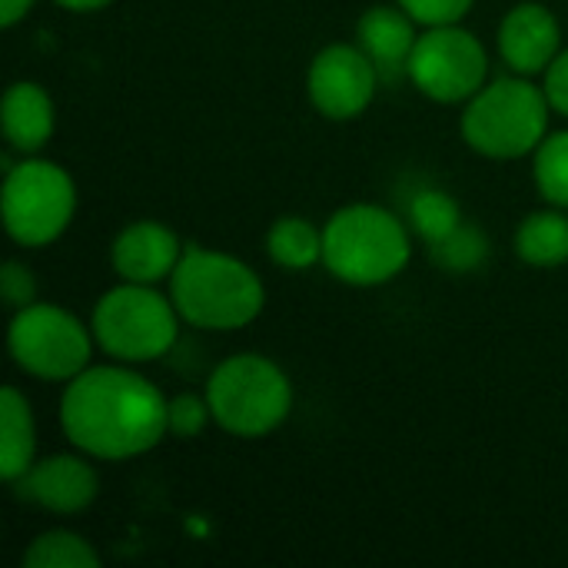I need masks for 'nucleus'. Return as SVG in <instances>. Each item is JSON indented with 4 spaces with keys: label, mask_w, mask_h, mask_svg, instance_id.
I'll use <instances>...</instances> for the list:
<instances>
[{
    "label": "nucleus",
    "mask_w": 568,
    "mask_h": 568,
    "mask_svg": "<svg viewBox=\"0 0 568 568\" xmlns=\"http://www.w3.org/2000/svg\"><path fill=\"white\" fill-rule=\"evenodd\" d=\"M166 403L140 366L93 363L60 389V433L70 449L97 463H126L153 453L166 433Z\"/></svg>",
    "instance_id": "1"
},
{
    "label": "nucleus",
    "mask_w": 568,
    "mask_h": 568,
    "mask_svg": "<svg viewBox=\"0 0 568 568\" xmlns=\"http://www.w3.org/2000/svg\"><path fill=\"white\" fill-rule=\"evenodd\" d=\"M413 230L406 216L383 203H346L323 223V270L353 290H379L413 263Z\"/></svg>",
    "instance_id": "2"
},
{
    "label": "nucleus",
    "mask_w": 568,
    "mask_h": 568,
    "mask_svg": "<svg viewBox=\"0 0 568 568\" xmlns=\"http://www.w3.org/2000/svg\"><path fill=\"white\" fill-rule=\"evenodd\" d=\"M166 293L186 326L203 333H236L266 310L263 276L240 256L210 246H186Z\"/></svg>",
    "instance_id": "3"
},
{
    "label": "nucleus",
    "mask_w": 568,
    "mask_h": 568,
    "mask_svg": "<svg viewBox=\"0 0 568 568\" xmlns=\"http://www.w3.org/2000/svg\"><path fill=\"white\" fill-rule=\"evenodd\" d=\"M552 106L539 80L532 77H496L473 100L463 103L459 136L486 160L513 163L536 153L552 130Z\"/></svg>",
    "instance_id": "4"
},
{
    "label": "nucleus",
    "mask_w": 568,
    "mask_h": 568,
    "mask_svg": "<svg viewBox=\"0 0 568 568\" xmlns=\"http://www.w3.org/2000/svg\"><path fill=\"white\" fill-rule=\"evenodd\" d=\"M213 426L233 439H266L293 416L296 389L290 373L266 353H233L206 376Z\"/></svg>",
    "instance_id": "5"
},
{
    "label": "nucleus",
    "mask_w": 568,
    "mask_h": 568,
    "mask_svg": "<svg viewBox=\"0 0 568 568\" xmlns=\"http://www.w3.org/2000/svg\"><path fill=\"white\" fill-rule=\"evenodd\" d=\"M80 206L73 173L47 156H17L3 153V186H0V216L10 243L23 250L53 246L73 223Z\"/></svg>",
    "instance_id": "6"
},
{
    "label": "nucleus",
    "mask_w": 568,
    "mask_h": 568,
    "mask_svg": "<svg viewBox=\"0 0 568 568\" xmlns=\"http://www.w3.org/2000/svg\"><path fill=\"white\" fill-rule=\"evenodd\" d=\"M183 326L186 323L163 286L116 280V286L100 293L90 310L97 349L126 366H146L170 356Z\"/></svg>",
    "instance_id": "7"
},
{
    "label": "nucleus",
    "mask_w": 568,
    "mask_h": 568,
    "mask_svg": "<svg viewBox=\"0 0 568 568\" xmlns=\"http://www.w3.org/2000/svg\"><path fill=\"white\" fill-rule=\"evenodd\" d=\"M7 353L23 376L37 383L63 386L73 376H80L87 366H93V353L100 349L90 320H80L73 310L60 303L37 300L10 313Z\"/></svg>",
    "instance_id": "8"
},
{
    "label": "nucleus",
    "mask_w": 568,
    "mask_h": 568,
    "mask_svg": "<svg viewBox=\"0 0 568 568\" xmlns=\"http://www.w3.org/2000/svg\"><path fill=\"white\" fill-rule=\"evenodd\" d=\"M406 80L439 106H463L489 83V50L463 23L426 27L413 47Z\"/></svg>",
    "instance_id": "9"
},
{
    "label": "nucleus",
    "mask_w": 568,
    "mask_h": 568,
    "mask_svg": "<svg viewBox=\"0 0 568 568\" xmlns=\"http://www.w3.org/2000/svg\"><path fill=\"white\" fill-rule=\"evenodd\" d=\"M379 67L353 40L320 47L306 67V100L329 123L359 120L379 93Z\"/></svg>",
    "instance_id": "10"
},
{
    "label": "nucleus",
    "mask_w": 568,
    "mask_h": 568,
    "mask_svg": "<svg viewBox=\"0 0 568 568\" xmlns=\"http://www.w3.org/2000/svg\"><path fill=\"white\" fill-rule=\"evenodd\" d=\"M97 459L80 449L40 456L10 489L20 503H30L50 516H80L100 499Z\"/></svg>",
    "instance_id": "11"
},
{
    "label": "nucleus",
    "mask_w": 568,
    "mask_h": 568,
    "mask_svg": "<svg viewBox=\"0 0 568 568\" xmlns=\"http://www.w3.org/2000/svg\"><path fill=\"white\" fill-rule=\"evenodd\" d=\"M562 20L542 0L513 3L496 27V53L509 73L539 80L562 53Z\"/></svg>",
    "instance_id": "12"
},
{
    "label": "nucleus",
    "mask_w": 568,
    "mask_h": 568,
    "mask_svg": "<svg viewBox=\"0 0 568 568\" xmlns=\"http://www.w3.org/2000/svg\"><path fill=\"white\" fill-rule=\"evenodd\" d=\"M186 246L163 220H133L110 243V270L123 283L166 286Z\"/></svg>",
    "instance_id": "13"
},
{
    "label": "nucleus",
    "mask_w": 568,
    "mask_h": 568,
    "mask_svg": "<svg viewBox=\"0 0 568 568\" xmlns=\"http://www.w3.org/2000/svg\"><path fill=\"white\" fill-rule=\"evenodd\" d=\"M0 130L7 150L17 156H37L57 133V103L50 90L37 80H13L3 90Z\"/></svg>",
    "instance_id": "14"
},
{
    "label": "nucleus",
    "mask_w": 568,
    "mask_h": 568,
    "mask_svg": "<svg viewBox=\"0 0 568 568\" xmlns=\"http://www.w3.org/2000/svg\"><path fill=\"white\" fill-rule=\"evenodd\" d=\"M419 33L423 27L396 0L366 7L356 20V43L366 50V57L379 67L383 77H406Z\"/></svg>",
    "instance_id": "15"
},
{
    "label": "nucleus",
    "mask_w": 568,
    "mask_h": 568,
    "mask_svg": "<svg viewBox=\"0 0 568 568\" xmlns=\"http://www.w3.org/2000/svg\"><path fill=\"white\" fill-rule=\"evenodd\" d=\"M37 416L30 396L7 383L0 393V479L13 486L40 456H37Z\"/></svg>",
    "instance_id": "16"
},
{
    "label": "nucleus",
    "mask_w": 568,
    "mask_h": 568,
    "mask_svg": "<svg viewBox=\"0 0 568 568\" xmlns=\"http://www.w3.org/2000/svg\"><path fill=\"white\" fill-rule=\"evenodd\" d=\"M516 256L532 270H559L568 263V210L542 206L519 220L513 236Z\"/></svg>",
    "instance_id": "17"
},
{
    "label": "nucleus",
    "mask_w": 568,
    "mask_h": 568,
    "mask_svg": "<svg viewBox=\"0 0 568 568\" xmlns=\"http://www.w3.org/2000/svg\"><path fill=\"white\" fill-rule=\"evenodd\" d=\"M263 246L273 266L286 273H306L313 266H323V226H316L310 216H276L266 230Z\"/></svg>",
    "instance_id": "18"
},
{
    "label": "nucleus",
    "mask_w": 568,
    "mask_h": 568,
    "mask_svg": "<svg viewBox=\"0 0 568 568\" xmlns=\"http://www.w3.org/2000/svg\"><path fill=\"white\" fill-rule=\"evenodd\" d=\"M23 568H100V549L73 529H43L20 552Z\"/></svg>",
    "instance_id": "19"
},
{
    "label": "nucleus",
    "mask_w": 568,
    "mask_h": 568,
    "mask_svg": "<svg viewBox=\"0 0 568 568\" xmlns=\"http://www.w3.org/2000/svg\"><path fill=\"white\" fill-rule=\"evenodd\" d=\"M463 206L459 200L443 190V186H419L409 203H406V223L416 233V240H423L426 246L439 243L443 236H449L459 223H463Z\"/></svg>",
    "instance_id": "20"
},
{
    "label": "nucleus",
    "mask_w": 568,
    "mask_h": 568,
    "mask_svg": "<svg viewBox=\"0 0 568 568\" xmlns=\"http://www.w3.org/2000/svg\"><path fill=\"white\" fill-rule=\"evenodd\" d=\"M493 256V240L479 223L463 220L449 236L429 246V260L449 276H469L483 270Z\"/></svg>",
    "instance_id": "21"
},
{
    "label": "nucleus",
    "mask_w": 568,
    "mask_h": 568,
    "mask_svg": "<svg viewBox=\"0 0 568 568\" xmlns=\"http://www.w3.org/2000/svg\"><path fill=\"white\" fill-rule=\"evenodd\" d=\"M529 160H532V183L542 203L568 210V126L549 130Z\"/></svg>",
    "instance_id": "22"
},
{
    "label": "nucleus",
    "mask_w": 568,
    "mask_h": 568,
    "mask_svg": "<svg viewBox=\"0 0 568 568\" xmlns=\"http://www.w3.org/2000/svg\"><path fill=\"white\" fill-rule=\"evenodd\" d=\"M213 426L206 393H176L166 403V433L170 439H200Z\"/></svg>",
    "instance_id": "23"
},
{
    "label": "nucleus",
    "mask_w": 568,
    "mask_h": 568,
    "mask_svg": "<svg viewBox=\"0 0 568 568\" xmlns=\"http://www.w3.org/2000/svg\"><path fill=\"white\" fill-rule=\"evenodd\" d=\"M0 296H3V306L10 313L30 306L40 300V286H37V273L23 263V260H7L3 270H0Z\"/></svg>",
    "instance_id": "24"
},
{
    "label": "nucleus",
    "mask_w": 568,
    "mask_h": 568,
    "mask_svg": "<svg viewBox=\"0 0 568 568\" xmlns=\"http://www.w3.org/2000/svg\"><path fill=\"white\" fill-rule=\"evenodd\" d=\"M423 30L426 27H449V23H463L476 0H396Z\"/></svg>",
    "instance_id": "25"
},
{
    "label": "nucleus",
    "mask_w": 568,
    "mask_h": 568,
    "mask_svg": "<svg viewBox=\"0 0 568 568\" xmlns=\"http://www.w3.org/2000/svg\"><path fill=\"white\" fill-rule=\"evenodd\" d=\"M539 83L549 97L552 113L568 120V47H562V53L549 63V70L539 77Z\"/></svg>",
    "instance_id": "26"
},
{
    "label": "nucleus",
    "mask_w": 568,
    "mask_h": 568,
    "mask_svg": "<svg viewBox=\"0 0 568 568\" xmlns=\"http://www.w3.org/2000/svg\"><path fill=\"white\" fill-rule=\"evenodd\" d=\"M33 3H37V0H0V23H3L7 30H13L17 23H23V20L30 17Z\"/></svg>",
    "instance_id": "27"
},
{
    "label": "nucleus",
    "mask_w": 568,
    "mask_h": 568,
    "mask_svg": "<svg viewBox=\"0 0 568 568\" xmlns=\"http://www.w3.org/2000/svg\"><path fill=\"white\" fill-rule=\"evenodd\" d=\"M53 3L60 10H67V13H100L110 3H116V0H53Z\"/></svg>",
    "instance_id": "28"
}]
</instances>
